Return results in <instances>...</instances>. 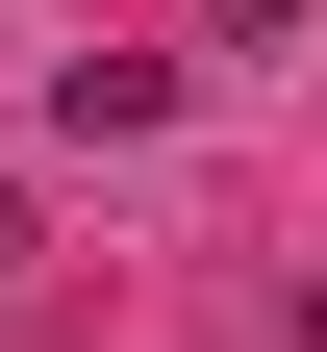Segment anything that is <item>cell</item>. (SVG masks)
<instances>
[{
    "mask_svg": "<svg viewBox=\"0 0 327 352\" xmlns=\"http://www.w3.org/2000/svg\"><path fill=\"white\" fill-rule=\"evenodd\" d=\"M51 126H76V151H126V126H176V51H51Z\"/></svg>",
    "mask_w": 327,
    "mask_h": 352,
    "instance_id": "cell-1",
    "label": "cell"
},
{
    "mask_svg": "<svg viewBox=\"0 0 327 352\" xmlns=\"http://www.w3.org/2000/svg\"><path fill=\"white\" fill-rule=\"evenodd\" d=\"M0 327H25V201H0Z\"/></svg>",
    "mask_w": 327,
    "mask_h": 352,
    "instance_id": "cell-2",
    "label": "cell"
}]
</instances>
